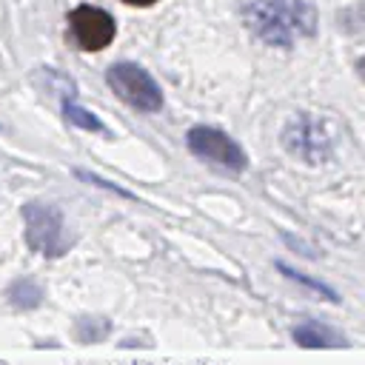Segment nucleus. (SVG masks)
Returning a JSON list of instances; mask_svg holds the SVG:
<instances>
[{"instance_id":"obj_1","label":"nucleus","mask_w":365,"mask_h":365,"mask_svg":"<svg viewBox=\"0 0 365 365\" xmlns=\"http://www.w3.org/2000/svg\"><path fill=\"white\" fill-rule=\"evenodd\" d=\"M242 14L254 37L279 48H291L317 29V11L308 0H251Z\"/></svg>"},{"instance_id":"obj_2","label":"nucleus","mask_w":365,"mask_h":365,"mask_svg":"<svg viewBox=\"0 0 365 365\" xmlns=\"http://www.w3.org/2000/svg\"><path fill=\"white\" fill-rule=\"evenodd\" d=\"M106 83H108V88L123 103H128V106H134V108H140L145 114H154V111L163 108V91H160V86L137 63H114V66H108Z\"/></svg>"},{"instance_id":"obj_3","label":"nucleus","mask_w":365,"mask_h":365,"mask_svg":"<svg viewBox=\"0 0 365 365\" xmlns=\"http://www.w3.org/2000/svg\"><path fill=\"white\" fill-rule=\"evenodd\" d=\"M185 143H188L191 154H197L200 160H208V163H214V165H220V168L242 171V168L248 165L245 151H242L228 134H222L220 128L194 125V128H188Z\"/></svg>"},{"instance_id":"obj_4","label":"nucleus","mask_w":365,"mask_h":365,"mask_svg":"<svg viewBox=\"0 0 365 365\" xmlns=\"http://www.w3.org/2000/svg\"><path fill=\"white\" fill-rule=\"evenodd\" d=\"M68 29L74 43L83 51H103L106 46H111L114 34H117V23L106 9L97 6H77L68 11Z\"/></svg>"},{"instance_id":"obj_5","label":"nucleus","mask_w":365,"mask_h":365,"mask_svg":"<svg viewBox=\"0 0 365 365\" xmlns=\"http://www.w3.org/2000/svg\"><path fill=\"white\" fill-rule=\"evenodd\" d=\"M26 240L40 254H60L63 251V217L51 205H26Z\"/></svg>"},{"instance_id":"obj_6","label":"nucleus","mask_w":365,"mask_h":365,"mask_svg":"<svg viewBox=\"0 0 365 365\" xmlns=\"http://www.w3.org/2000/svg\"><path fill=\"white\" fill-rule=\"evenodd\" d=\"M285 148L294 157H302L305 163H319L331 151V137L322 131L317 120L299 117L285 128Z\"/></svg>"},{"instance_id":"obj_7","label":"nucleus","mask_w":365,"mask_h":365,"mask_svg":"<svg viewBox=\"0 0 365 365\" xmlns=\"http://www.w3.org/2000/svg\"><path fill=\"white\" fill-rule=\"evenodd\" d=\"M294 339L299 345H305V348H331V345H342L345 342L336 331H331L325 325H317V322H305V325L294 328Z\"/></svg>"},{"instance_id":"obj_8","label":"nucleus","mask_w":365,"mask_h":365,"mask_svg":"<svg viewBox=\"0 0 365 365\" xmlns=\"http://www.w3.org/2000/svg\"><path fill=\"white\" fill-rule=\"evenodd\" d=\"M66 120L68 123H74L77 128H86V131H103V123L91 114V111H86V108H80V106H74V103H66Z\"/></svg>"},{"instance_id":"obj_9","label":"nucleus","mask_w":365,"mask_h":365,"mask_svg":"<svg viewBox=\"0 0 365 365\" xmlns=\"http://www.w3.org/2000/svg\"><path fill=\"white\" fill-rule=\"evenodd\" d=\"M40 297H43V291L34 282H29V279H23V282H17L11 288V302L20 305V308H34L40 302Z\"/></svg>"},{"instance_id":"obj_10","label":"nucleus","mask_w":365,"mask_h":365,"mask_svg":"<svg viewBox=\"0 0 365 365\" xmlns=\"http://www.w3.org/2000/svg\"><path fill=\"white\" fill-rule=\"evenodd\" d=\"M342 29H348V31L365 29V0H359L354 9H348V11L342 14Z\"/></svg>"},{"instance_id":"obj_11","label":"nucleus","mask_w":365,"mask_h":365,"mask_svg":"<svg viewBox=\"0 0 365 365\" xmlns=\"http://www.w3.org/2000/svg\"><path fill=\"white\" fill-rule=\"evenodd\" d=\"M123 3H128V6H154L157 0H123Z\"/></svg>"},{"instance_id":"obj_12","label":"nucleus","mask_w":365,"mask_h":365,"mask_svg":"<svg viewBox=\"0 0 365 365\" xmlns=\"http://www.w3.org/2000/svg\"><path fill=\"white\" fill-rule=\"evenodd\" d=\"M356 74H359V77H362V80H365V57H362V60H359V63H356Z\"/></svg>"}]
</instances>
